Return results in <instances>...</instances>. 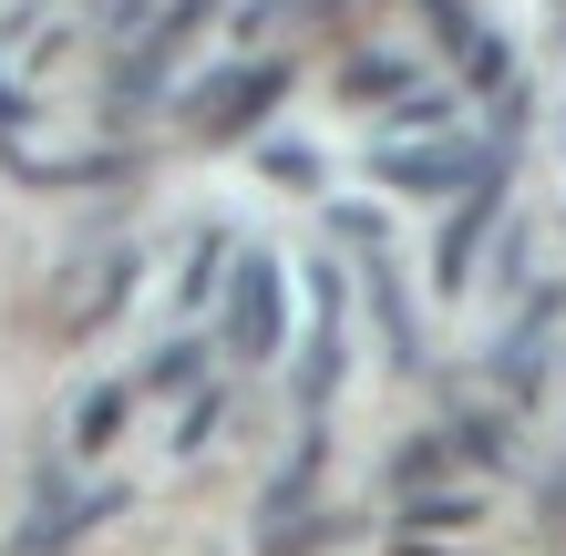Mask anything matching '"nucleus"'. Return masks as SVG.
Here are the masks:
<instances>
[{
	"label": "nucleus",
	"instance_id": "f8f14e48",
	"mask_svg": "<svg viewBox=\"0 0 566 556\" xmlns=\"http://www.w3.org/2000/svg\"><path fill=\"white\" fill-rule=\"evenodd\" d=\"M258 166H269L279 186H319V155H310V145H269V155H258Z\"/></svg>",
	"mask_w": 566,
	"mask_h": 556
},
{
	"label": "nucleus",
	"instance_id": "ddd939ff",
	"mask_svg": "<svg viewBox=\"0 0 566 556\" xmlns=\"http://www.w3.org/2000/svg\"><path fill=\"white\" fill-rule=\"evenodd\" d=\"M453 443H463V453H484V464H505V422H484V412H463V422H453Z\"/></svg>",
	"mask_w": 566,
	"mask_h": 556
},
{
	"label": "nucleus",
	"instance_id": "a211bd4d",
	"mask_svg": "<svg viewBox=\"0 0 566 556\" xmlns=\"http://www.w3.org/2000/svg\"><path fill=\"white\" fill-rule=\"evenodd\" d=\"M217 412H227V402H217V391H196V412H186V433H176V443L196 453V443H207V433H217Z\"/></svg>",
	"mask_w": 566,
	"mask_h": 556
},
{
	"label": "nucleus",
	"instance_id": "2eb2a0df",
	"mask_svg": "<svg viewBox=\"0 0 566 556\" xmlns=\"http://www.w3.org/2000/svg\"><path fill=\"white\" fill-rule=\"evenodd\" d=\"M412 515H422V526H474V495H422V484H412Z\"/></svg>",
	"mask_w": 566,
	"mask_h": 556
},
{
	"label": "nucleus",
	"instance_id": "20e7f679",
	"mask_svg": "<svg viewBox=\"0 0 566 556\" xmlns=\"http://www.w3.org/2000/svg\"><path fill=\"white\" fill-rule=\"evenodd\" d=\"M494 207H505V166H484L474 186H463V207H453V227H443V248H432V279H443V289L474 279V248H484Z\"/></svg>",
	"mask_w": 566,
	"mask_h": 556
},
{
	"label": "nucleus",
	"instance_id": "7ed1b4c3",
	"mask_svg": "<svg viewBox=\"0 0 566 556\" xmlns=\"http://www.w3.org/2000/svg\"><path fill=\"white\" fill-rule=\"evenodd\" d=\"M279 93H289L279 62H238V73H217L207 93H186V124H196V135H248V124L269 114Z\"/></svg>",
	"mask_w": 566,
	"mask_h": 556
},
{
	"label": "nucleus",
	"instance_id": "6e6552de",
	"mask_svg": "<svg viewBox=\"0 0 566 556\" xmlns=\"http://www.w3.org/2000/svg\"><path fill=\"white\" fill-rule=\"evenodd\" d=\"M422 73H412V62H391V52H360V62H340V104H402V93H412Z\"/></svg>",
	"mask_w": 566,
	"mask_h": 556
},
{
	"label": "nucleus",
	"instance_id": "f3484780",
	"mask_svg": "<svg viewBox=\"0 0 566 556\" xmlns=\"http://www.w3.org/2000/svg\"><path fill=\"white\" fill-rule=\"evenodd\" d=\"M155 381H165V391L196 381V340H165V350H155Z\"/></svg>",
	"mask_w": 566,
	"mask_h": 556
},
{
	"label": "nucleus",
	"instance_id": "423d86ee",
	"mask_svg": "<svg viewBox=\"0 0 566 556\" xmlns=\"http://www.w3.org/2000/svg\"><path fill=\"white\" fill-rule=\"evenodd\" d=\"M124 505V484H93V495H52L42 515H31L21 526V556H52L62 536H83V526H104V515Z\"/></svg>",
	"mask_w": 566,
	"mask_h": 556
},
{
	"label": "nucleus",
	"instance_id": "dca6fc26",
	"mask_svg": "<svg viewBox=\"0 0 566 556\" xmlns=\"http://www.w3.org/2000/svg\"><path fill=\"white\" fill-rule=\"evenodd\" d=\"M217 248H227V238H207V248H196V258H186V300H207V289L227 279V258H217Z\"/></svg>",
	"mask_w": 566,
	"mask_h": 556
},
{
	"label": "nucleus",
	"instance_id": "0eeeda50",
	"mask_svg": "<svg viewBox=\"0 0 566 556\" xmlns=\"http://www.w3.org/2000/svg\"><path fill=\"white\" fill-rule=\"evenodd\" d=\"M350 536H360V515L329 505V515H289V526H269L258 556H329V546H350Z\"/></svg>",
	"mask_w": 566,
	"mask_h": 556
},
{
	"label": "nucleus",
	"instance_id": "9b49d317",
	"mask_svg": "<svg viewBox=\"0 0 566 556\" xmlns=\"http://www.w3.org/2000/svg\"><path fill=\"white\" fill-rule=\"evenodd\" d=\"M432 474H443V443H402V453H391V484H402V495L432 484Z\"/></svg>",
	"mask_w": 566,
	"mask_h": 556
},
{
	"label": "nucleus",
	"instance_id": "f03ea898",
	"mask_svg": "<svg viewBox=\"0 0 566 556\" xmlns=\"http://www.w3.org/2000/svg\"><path fill=\"white\" fill-rule=\"evenodd\" d=\"M289 340V289H279V258L248 248L238 269H227V350H248V361H279Z\"/></svg>",
	"mask_w": 566,
	"mask_h": 556
},
{
	"label": "nucleus",
	"instance_id": "4468645a",
	"mask_svg": "<svg viewBox=\"0 0 566 556\" xmlns=\"http://www.w3.org/2000/svg\"><path fill=\"white\" fill-rule=\"evenodd\" d=\"M422 21H432V31H443V42H453V52H474V11H463V0H422Z\"/></svg>",
	"mask_w": 566,
	"mask_h": 556
},
{
	"label": "nucleus",
	"instance_id": "9d476101",
	"mask_svg": "<svg viewBox=\"0 0 566 556\" xmlns=\"http://www.w3.org/2000/svg\"><path fill=\"white\" fill-rule=\"evenodd\" d=\"M124 433V391H83V402H73V443L93 453V443H114Z\"/></svg>",
	"mask_w": 566,
	"mask_h": 556
},
{
	"label": "nucleus",
	"instance_id": "39448f33",
	"mask_svg": "<svg viewBox=\"0 0 566 556\" xmlns=\"http://www.w3.org/2000/svg\"><path fill=\"white\" fill-rule=\"evenodd\" d=\"M546 331H556V289H536L525 319L505 331V350H494V381H505L515 402H536V381H546Z\"/></svg>",
	"mask_w": 566,
	"mask_h": 556
},
{
	"label": "nucleus",
	"instance_id": "1a4fd4ad",
	"mask_svg": "<svg viewBox=\"0 0 566 556\" xmlns=\"http://www.w3.org/2000/svg\"><path fill=\"white\" fill-rule=\"evenodd\" d=\"M124 269H135V258H124V248H114V258H104V269H93V279H73V300H62V310H73V319H83V310H93V319H104V310L124 300Z\"/></svg>",
	"mask_w": 566,
	"mask_h": 556
},
{
	"label": "nucleus",
	"instance_id": "f257e3e1",
	"mask_svg": "<svg viewBox=\"0 0 566 556\" xmlns=\"http://www.w3.org/2000/svg\"><path fill=\"white\" fill-rule=\"evenodd\" d=\"M371 166H381L391 196H463L484 166H515V124H505V135H422V145L391 135Z\"/></svg>",
	"mask_w": 566,
	"mask_h": 556
}]
</instances>
